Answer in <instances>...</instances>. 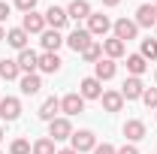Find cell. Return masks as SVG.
Listing matches in <instances>:
<instances>
[{"instance_id":"6da1fadb","label":"cell","mask_w":157,"mask_h":154,"mask_svg":"<svg viewBox=\"0 0 157 154\" xmlns=\"http://www.w3.org/2000/svg\"><path fill=\"white\" fill-rule=\"evenodd\" d=\"M70 136H73L70 118H55V121H48V139H52V142H63V139H70Z\"/></svg>"},{"instance_id":"7a4b0ae2","label":"cell","mask_w":157,"mask_h":154,"mask_svg":"<svg viewBox=\"0 0 157 154\" xmlns=\"http://www.w3.org/2000/svg\"><path fill=\"white\" fill-rule=\"evenodd\" d=\"M112 30H115V39H121V42L127 45L130 39H136L139 24H136V21H130V18H118L115 24H112Z\"/></svg>"},{"instance_id":"3957f363","label":"cell","mask_w":157,"mask_h":154,"mask_svg":"<svg viewBox=\"0 0 157 154\" xmlns=\"http://www.w3.org/2000/svg\"><path fill=\"white\" fill-rule=\"evenodd\" d=\"M109 30H112L109 15H103V12H91V18H88V33H91V37H106Z\"/></svg>"},{"instance_id":"277c9868","label":"cell","mask_w":157,"mask_h":154,"mask_svg":"<svg viewBox=\"0 0 157 154\" xmlns=\"http://www.w3.org/2000/svg\"><path fill=\"white\" fill-rule=\"evenodd\" d=\"M70 142H73V151H78V154L94 151V148H97V139H94L91 130H78V133H73V136H70Z\"/></svg>"},{"instance_id":"5b68a950","label":"cell","mask_w":157,"mask_h":154,"mask_svg":"<svg viewBox=\"0 0 157 154\" xmlns=\"http://www.w3.org/2000/svg\"><path fill=\"white\" fill-rule=\"evenodd\" d=\"M91 42H94V39H91V33H88V27H76V30L67 37V45H70L76 55H82V52H85Z\"/></svg>"},{"instance_id":"8992f818","label":"cell","mask_w":157,"mask_h":154,"mask_svg":"<svg viewBox=\"0 0 157 154\" xmlns=\"http://www.w3.org/2000/svg\"><path fill=\"white\" fill-rule=\"evenodd\" d=\"M78 94L85 97V100H100L103 97V82L100 79H82V85H78Z\"/></svg>"},{"instance_id":"52a82bcc","label":"cell","mask_w":157,"mask_h":154,"mask_svg":"<svg viewBox=\"0 0 157 154\" xmlns=\"http://www.w3.org/2000/svg\"><path fill=\"white\" fill-rule=\"evenodd\" d=\"M67 21H70L67 9H60V6H48V9H45V24H48L52 30H60V27H67Z\"/></svg>"},{"instance_id":"ba28073f","label":"cell","mask_w":157,"mask_h":154,"mask_svg":"<svg viewBox=\"0 0 157 154\" xmlns=\"http://www.w3.org/2000/svg\"><path fill=\"white\" fill-rule=\"evenodd\" d=\"M142 94H145V85H142L139 76H130L124 82V88H121V97L124 100H142Z\"/></svg>"},{"instance_id":"9c48e42d","label":"cell","mask_w":157,"mask_h":154,"mask_svg":"<svg viewBox=\"0 0 157 154\" xmlns=\"http://www.w3.org/2000/svg\"><path fill=\"white\" fill-rule=\"evenodd\" d=\"M21 30H27V33H42V30H45V15H39V12H24Z\"/></svg>"},{"instance_id":"30bf717a","label":"cell","mask_w":157,"mask_h":154,"mask_svg":"<svg viewBox=\"0 0 157 154\" xmlns=\"http://www.w3.org/2000/svg\"><path fill=\"white\" fill-rule=\"evenodd\" d=\"M21 115V103L18 97H3L0 100V118H6V121H15Z\"/></svg>"},{"instance_id":"8fae6325","label":"cell","mask_w":157,"mask_h":154,"mask_svg":"<svg viewBox=\"0 0 157 154\" xmlns=\"http://www.w3.org/2000/svg\"><path fill=\"white\" fill-rule=\"evenodd\" d=\"M60 112H67V115L85 112V97H82V94H67L63 100H60Z\"/></svg>"},{"instance_id":"7c38bea8","label":"cell","mask_w":157,"mask_h":154,"mask_svg":"<svg viewBox=\"0 0 157 154\" xmlns=\"http://www.w3.org/2000/svg\"><path fill=\"white\" fill-rule=\"evenodd\" d=\"M136 24L139 27H154L157 24V9L151 6V3H142L136 9Z\"/></svg>"},{"instance_id":"4fadbf2b","label":"cell","mask_w":157,"mask_h":154,"mask_svg":"<svg viewBox=\"0 0 157 154\" xmlns=\"http://www.w3.org/2000/svg\"><path fill=\"white\" fill-rule=\"evenodd\" d=\"M94 79H100V82L115 79V60L112 58H100L97 64H94Z\"/></svg>"},{"instance_id":"5bb4252c","label":"cell","mask_w":157,"mask_h":154,"mask_svg":"<svg viewBox=\"0 0 157 154\" xmlns=\"http://www.w3.org/2000/svg\"><path fill=\"white\" fill-rule=\"evenodd\" d=\"M39 67V55L33 52V48H24V52H18V70H24V73H33Z\"/></svg>"},{"instance_id":"9a60e30c","label":"cell","mask_w":157,"mask_h":154,"mask_svg":"<svg viewBox=\"0 0 157 154\" xmlns=\"http://www.w3.org/2000/svg\"><path fill=\"white\" fill-rule=\"evenodd\" d=\"M36 70H42V73H58V70H60L58 52H42V55H39V67H36Z\"/></svg>"},{"instance_id":"2e32d148","label":"cell","mask_w":157,"mask_h":154,"mask_svg":"<svg viewBox=\"0 0 157 154\" xmlns=\"http://www.w3.org/2000/svg\"><path fill=\"white\" fill-rule=\"evenodd\" d=\"M63 42H67V39L60 37V30H52V27L42 30V48H45V52H58Z\"/></svg>"},{"instance_id":"e0dca14e","label":"cell","mask_w":157,"mask_h":154,"mask_svg":"<svg viewBox=\"0 0 157 154\" xmlns=\"http://www.w3.org/2000/svg\"><path fill=\"white\" fill-rule=\"evenodd\" d=\"M39 88H42V79H39L36 73H24V76H21V94L33 97V94H39Z\"/></svg>"},{"instance_id":"ac0fdd59","label":"cell","mask_w":157,"mask_h":154,"mask_svg":"<svg viewBox=\"0 0 157 154\" xmlns=\"http://www.w3.org/2000/svg\"><path fill=\"white\" fill-rule=\"evenodd\" d=\"M67 15H70V18H76V21L91 18V3H88V0H73V3H70V9H67Z\"/></svg>"},{"instance_id":"d6986e66","label":"cell","mask_w":157,"mask_h":154,"mask_svg":"<svg viewBox=\"0 0 157 154\" xmlns=\"http://www.w3.org/2000/svg\"><path fill=\"white\" fill-rule=\"evenodd\" d=\"M58 112H60V100L58 97H48V100L39 106V118H42V121H55Z\"/></svg>"},{"instance_id":"ffe728a7","label":"cell","mask_w":157,"mask_h":154,"mask_svg":"<svg viewBox=\"0 0 157 154\" xmlns=\"http://www.w3.org/2000/svg\"><path fill=\"white\" fill-rule=\"evenodd\" d=\"M100 100H103V109H106V112H121V106H124L121 91H106Z\"/></svg>"},{"instance_id":"44dd1931","label":"cell","mask_w":157,"mask_h":154,"mask_svg":"<svg viewBox=\"0 0 157 154\" xmlns=\"http://www.w3.org/2000/svg\"><path fill=\"white\" fill-rule=\"evenodd\" d=\"M27 37H30L27 30H21V27H12V30L6 33V42H9L12 48H18V52H24V48H27Z\"/></svg>"},{"instance_id":"7402d4cb","label":"cell","mask_w":157,"mask_h":154,"mask_svg":"<svg viewBox=\"0 0 157 154\" xmlns=\"http://www.w3.org/2000/svg\"><path fill=\"white\" fill-rule=\"evenodd\" d=\"M124 136H127L130 142H139V139L145 136V124L136 121V118H133V121H127V124H124Z\"/></svg>"},{"instance_id":"603a6c76","label":"cell","mask_w":157,"mask_h":154,"mask_svg":"<svg viewBox=\"0 0 157 154\" xmlns=\"http://www.w3.org/2000/svg\"><path fill=\"white\" fill-rule=\"evenodd\" d=\"M103 52H106V58H121V55H124V52H127V45H124V42H121V39H106V42H103Z\"/></svg>"},{"instance_id":"cb8c5ba5","label":"cell","mask_w":157,"mask_h":154,"mask_svg":"<svg viewBox=\"0 0 157 154\" xmlns=\"http://www.w3.org/2000/svg\"><path fill=\"white\" fill-rule=\"evenodd\" d=\"M18 60H9V58H3L0 60V79H6V82H12V79H18Z\"/></svg>"},{"instance_id":"d4e9b609","label":"cell","mask_w":157,"mask_h":154,"mask_svg":"<svg viewBox=\"0 0 157 154\" xmlns=\"http://www.w3.org/2000/svg\"><path fill=\"white\" fill-rule=\"evenodd\" d=\"M127 70H130V76H142L148 70V60L142 58V55H130L127 58Z\"/></svg>"},{"instance_id":"484cf974","label":"cell","mask_w":157,"mask_h":154,"mask_svg":"<svg viewBox=\"0 0 157 154\" xmlns=\"http://www.w3.org/2000/svg\"><path fill=\"white\" fill-rule=\"evenodd\" d=\"M30 151H33V154H58V151H55V142H52L48 136H42V139H36Z\"/></svg>"},{"instance_id":"4316f807","label":"cell","mask_w":157,"mask_h":154,"mask_svg":"<svg viewBox=\"0 0 157 154\" xmlns=\"http://www.w3.org/2000/svg\"><path fill=\"white\" fill-rule=\"evenodd\" d=\"M82 58H85V60H91V64H97V60L103 58V45H100V42H91V45L82 52Z\"/></svg>"},{"instance_id":"83f0119b","label":"cell","mask_w":157,"mask_h":154,"mask_svg":"<svg viewBox=\"0 0 157 154\" xmlns=\"http://www.w3.org/2000/svg\"><path fill=\"white\" fill-rule=\"evenodd\" d=\"M142 58L145 60H157V37L154 39H142Z\"/></svg>"},{"instance_id":"f1b7e54d","label":"cell","mask_w":157,"mask_h":154,"mask_svg":"<svg viewBox=\"0 0 157 154\" xmlns=\"http://www.w3.org/2000/svg\"><path fill=\"white\" fill-rule=\"evenodd\" d=\"M9 154H30V142L27 139H15L9 145Z\"/></svg>"},{"instance_id":"f546056e","label":"cell","mask_w":157,"mask_h":154,"mask_svg":"<svg viewBox=\"0 0 157 154\" xmlns=\"http://www.w3.org/2000/svg\"><path fill=\"white\" fill-rule=\"evenodd\" d=\"M142 103H145L148 109H157V88H145V94H142Z\"/></svg>"},{"instance_id":"4dcf8cb0","label":"cell","mask_w":157,"mask_h":154,"mask_svg":"<svg viewBox=\"0 0 157 154\" xmlns=\"http://www.w3.org/2000/svg\"><path fill=\"white\" fill-rule=\"evenodd\" d=\"M15 6H18L21 12H33L36 9V0H15Z\"/></svg>"},{"instance_id":"1f68e13d","label":"cell","mask_w":157,"mask_h":154,"mask_svg":"<svg viewBox=\"0 0 157 154\" xmlns=\"http://www.w3.org/2000/svg\"><path fill=\"white\" fill-rule=\"evenodd\" d=\"M94 154H118V148H115V145H109V142H103V145L94 148Z\"/></svg>"},{"instance_id":"d6a6232c","label":"cell","mask_w":157,"mask_h":154,"mask_svg":"<svg viewBox=\"0 0 157 154\" xmlns=\"http://www.w3.org/2000/svg\"><path fill=\"white\" fill-rule=\"evenodd\" d=\"M118 154H139V148L130 142V145H124V148H118Z\"/></svg>"},{"instance_id":"836d02e7","label":"cell","mask_w":157,"mask_h":154,"mask_svg":"<svg viewBox=\"0 0 157 154\" xmlns=\"http://www.w3.org/2000/svg\"><path fill=\"white\" fill-rule=\"evenodd\" d=\"M9 18V3H0V24Z\"/></svg>"},{"instance_id":"e575fe53","label":"cell","mask_w":157,"mask_h":154,"mask_svg":"<svg viewBox=\"0 0 157 154\" xmlns=\"http://www.w3.org/2000/svg\"><path fill=\"white\" fill-rule=\"evenodd\" d=\"M58 154H78V151H73V148H60Z\"/></svg>"},{"instance_id":"d590c367","label":"cell","mask_w":157,"mask_h":154,"mask_svg":"<svg viewBox=\"0 0 157 154\" xmlns=\"http://www.w3.org/2000/svg\"><path fill=\"white\" fill-rule=\"evenodd\" d=\"M103 3H106V6H118L121 0H103Z\"/></svg>"},{"instance_id":"8d00e7d4","label":"cell","mask_w":157,"mask_h":154,"mask_svg":"<svg viewBox=\"0 0 157 154\" xmlns=\"http://www.w3.org/2000/svg\"><path fill=\"white\" fill-rule=\"evenodd\" d=\"M3 39H6V33H3V27H0V42H3Z\"/></svg>"},{"instance_id":"74e56055","label":"cell","mask_w":157,"mask_h":154,"mask_svg":"<svg viewBox=\"0 0 157 154\" xmlns=\"http://www.w3.org/2000/svg\"><path fill=\"white\" fill-rule=\"evenodd\" d=\"M0 139H3V127H0Z\"/></svg>"},{"instance_id":"f35d334b","label":"cell","mask_w":157,"mask_h":154,"mask_svg":"<svg viewBox=\"0 0 157 154\" xmlns=\"http://www.w3.org/2000/svg\"><path fill=\"white\" fill-rule=\"evenodd\" d=\"M154 9H157V3H154Z\"/></svg>"},{"instance_id":"ab89813d","label":"cell","mask_w":157,"mask_h":154,"mask_svg":"<svg viewBox=\"0 0 157 154\" xmlns=\"http://www.w3.org/2000/svg\"><path fill=\"white\" fill-rule=\"evenodd\" d=\"M0 154H3V151H0Z\"/></svg>"},{"instance_id":"60d3db41","label":"cell","mask_w":157,"mask_h":154,"mask_svg":"<svg viewBox=\"0 0 157 154\" xmlns=\"http://www.w3.org/2000/svg\"><path fill=\"white\" fill-rule=\"evenodd\" d=\"M154 76H157V73H154Z\"/></svg>"}]
</instances>
